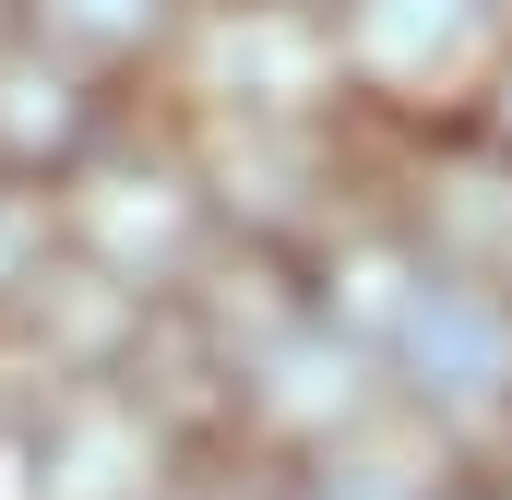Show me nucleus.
Instances as JSON below:
<instances>
[{
  "label": "nucleus",
  "instance_id": "f257e3e1",
  "mask_svg": "<svg viewBox=\"0 0 512 500\" xmlns=\"http://www.w3.org/2000/svg\"><path fill=\"white\" fill-rule=\"evenodd\" d=\"M60 227H72V262H96L108 286L155 298V310H179V298L203 286V262L227 250L215 179H203V131L143 84L131 120L108 131V155L60 191Z\"/></svg>",
  "mask_w": 512,
  "mask_h": 500
},
{
  "label": "nucleus",
  "instance_id": "f03ea898",
  "mask_svg": "<svg viewBox=\"0 0 512 500\" xmlns=\"http://www.w3.org/2000/svg\"><path fill=\"white\" fill-rule=\"evenodd\" d=\"M382 381H393V405L429 417L477 465V489H489V465L512 453V286L417 262V286L382 322Z\"/></svg>",
  "mask_w": 512,
  "mask_h": 500
},
{
  "label": "nucleus",
  "instance_id": "7ed1b4c3",
  "mask_svg": "<svg viewBox=\"0 0 512 500\" xmlns=\"http://www.w3.org/2000/svg\"><path fill=\"white\" fill-rule=\"evenodd\" d=\"M155 96L203 131L215 120H346L358 108L346 36L310 0H203V24H191V48L167 60Z\"/></svg>",
  "mask_w": 512,
  "mask_h": 500
},
{
  "label": "nucleus",
  "instance_id": "20e7f679",
  "mask_svg": "<svg viewBox=\"0 0 512 500\" xmlns=\"http://www.w3.org/2000/svg\"><path fill=\"white\" fill-rule=\"evenodd\" d=\"M191 477H203V441L143 381H72L12 441V500H179Z\"/></svg>",
  "mask_w": 512,
  "mask_h": 500
},
{
  "label": "nucleus",
  "instance_id": "39448f33",
  "mask_svg": "<svg viewBox=\"0 0 512 500\" xmlns=\"http://www.w3.org/2000/svg\"><path fill=\"white\" fill-rule=\"evenodd\" d=\"M370 417H393L382 346L346 334L334 310H298L274 346H251V358L227 370V453H239V465H298V453H322V441H346V429H370ZM203 465H215V453H203Z\"/></svg>",
  "mask_w": 512,
  "mask_h": 500
},
{
  "label": "nucleus",
  "instance_id": "423d86ee",
  "mask_svg": "<svg viewBox=\"0 0 512 500\" xmlns=\"http://www.w3.org/2000/svg\"><path fill=\"white\" fill-rule=\"evenodd\" d=\"M334 36H346L358 108H382V120H465L489 60L512 48V12L501 0H346Z\"/></svg>",
  "mask_w": 512,
  "mask_h": 500
},
{
  "label": "nucleus",
  "instance_id": "0eeeda50",
  "mask_svg": "<svg viewBox=\"0 0 512 500\" xmlns=\"http://www.w3.org/2000/svg\"><path fill=\"white\" fill-rule=\"evenodd\" d=\"M393 227L441 274H501L512 286V155L477 120H405V143H393Z\"/></svg>",
  "mask_w": 512,
  "mask_h": 500
},
{
  "label": "nucleus",
  "instance_id": "6e6552de",
  "mask_svg": "<svg viewBox=\"0 0 512 500\" xmlns=\"http://www.w3.org/2000/svg\"><path fill=\"white\" fill-rule=\"evenodd\" d=\"M143 84H108L84 60H60L48 36H0V179H36V191H72L108 131L131 120Z\"/></svg>",
  "mask_w": 512,
  "mask_h": 500
},
{
  "label": "nucleus",
  "instance_id": "1a4fd4ad",
  "mask_svg": "<svg viewBox=\"0 0 512 500\" xmlns=\"http://www.w3.org/2000/svg\"><path fill=\"white\" fill-rule=\"evenodd\" d=\"M262 500H489V489H477V465H465L429 417L393 405V417H370V429H346V441L274 465Z\"/></svg>",
  "mask_w": 512,
  "mask_h": 500
},
{
  "label": "nucleus",
  "instance_id": "9d476101",
  "mask_svg": "<svg viewBox=\"0 0 512 500\" xmlns=\"http://www.w3.org/2000/svg\"><path fill=\"white\" fill-rule=\"evenodd\" d=\"M191 24H203V0H24V36H48L60 60H84L108 84H167Z\"/></svg>",
  "mask_w": 512,
  "mask_h": 500
},
{
  "label": "nucleus",
  "instance_id": "9b49d317",
  "mask_svg": "<svg viewBox=\"0 0 512 500\" xmlns=\"http://www.w3.org/2000/svg\"><path fill=\"white\" fill-rule=\"evenodd\" d=\"M72 262V227H60V191L36 179H0V334L36 310V286Z\"/></svg>",
  "mask_w": 512,
  "mask_h": 500
},
{
  "label": "nucleus",
  "instance_id": "f8f14e48",
  "mask_svg": "<svg viewBox=\"0 0 512 500\" xmlns=\"http://www.w3.org/2000/svg\"><path fill=\"white\" fill-rule=\"evenodd\" d=\"M262 477H274V465H239V453H215V465H203L179 500H262Z\"/></svg>",
  "mask_w": 512,
  "mask_h": 500
},
{
  "label": "nucleus",
  "instance_id": "ddd939ff",
  "mask_svg": "<svg viewBox=\"0 0 512 500\" xmlns=\"http://www.w3.org/2000/svg\"><path fill=\"white\" fill-rule=\"evenodd\" d=\"M465 120H477V131H489V143L512 155V48L489 60V84H477V108H465Z\"/></svg>",
  "mask_w": 512,
  "mask_h": 500
},
{
  "label": "nucleus",
  "instance_id": "4468645a",
  "mask_svg": "<svg viewBox=\"0 0 512 500\" xmlns=\"http://www.w3.org/2000/svg\"><path fill=\"white\" fill-rule=\"evenodd\" d=\"M489 500H512V453H501V465H489Z\"/></svg>",
  "mask_w": 512,
  "mask_h": 500
},
{
  "label": "nucleus",
  "instance_id": "2eb2a0df",
  "mask_svg": "<svg viewBox=\"0 0 512 500\" xmlns=\"http://www.w3.org/2000/svg\"><path fill=\"white\" fill-rule=\"evenodd\" d=\"M0 36H24V0H0Z\"/></svg>",
  "mask_w": 512,
  "mask_h": 500
},
{
  "label": "nucleus",
  "instance_id": "dca6fc26",
  "mask_svg": "<svg viewBox=\"0 0 512 500\" xmlns=\"http://www.w3.org/2000/svg\"><path fill=\"white\" fill-rule=\"evenodd\" d=\"M310 12H346V0H310Z\"/></svg>",
  "mask_w": 512,
  "mask_h": 500
},
{
  "label": "nucleus",
  "instance_id": "f3484780",
  "mask_svg": "<svg viewBox=\"0 0 512 500\" xmlns=\"http://www.w3.org/2000/svg\"><path fill=\"white\" fill-rule=\"evenodd\" d=\"M501 12H512V0H501Z\"/></svg>",
  "mask_w": 512,
  "mask_h": 500
}]
</instances>
